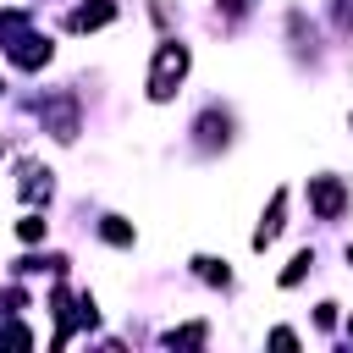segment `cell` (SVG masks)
I'll list each match as a JSON object with an SVG mask.
<instances>
[{
	"mask_svg": "<svg viewBox=\"0 0 353 353\" xmlns=\"http://www.w3.org/2000/svg\"><path fill=\"white\" fill-rule=\"evenodd\" d=\"M182 72H188V44H160L154 72H149V99H171L176 83H182Z\"/></svg>",
	"mask_w": 353,
	"mask_h": 353,
	"instance_id": "obj_1",
	"label": "cell"
},
{
	"mask_svg": "<svg viewBox=\"0 0 353 353\" xmlns=\"http://www.w3.org/2000/svg\"><path fill=\"white\" fill-rule=\"evenodd\" d=\"M309 199H314V210L331 221V215L342 210V199H347V193H342V182H331V176H314V182H309Z\"/></svg>",
	"mask_w": 353,
	"mask_h": 353,
	"instance_id": "obj_2",
	"label": "cell"
},
{
	"mask_svg": "<svg viewBox=\"0 0 353 353\" xmlns=\"http://www.w3.org/2000/svg\"><path fill=\"white\" fill-rule=\"evenodd\" d=\"M11 61H17V66H28V72H33V66H44V61H50V39L22 33V39L11 44Z\"/></svg>",
	"mask_w": 353,
	"mask_h": 353,
	"instance_id": "obj_3",
	"label": "cell"
},
{
	"mask_svg": "<svg viewBox=\"0 0 353 353\" xmlns=\"http://www.w3.org/2000/svg\"><path fill=\"white\" fill-rule=\"evenodd\" d=\"M110 17H116V6H110V0H94V6H77V11H72V28L88 33V28H105Z\"/></svg>",
	"mask_w": 353,
	"mask_h": 353,
	"instance_id": "obj_4",
	"label": "cell"
},
{
	"mask_svg": "<svg viewBox=\"0 0 353 353\" xmlns=\"http://www.w3.org/2000/svg\"><path fill=\"white\" fill-rule=\"evenodd\" d=\"M281 210H287V193H276V199H270V210H265V221H259V232H254V248L276 243V232H281Z\"/></svg>",
	"mask_w": 353,
	"mask_h": 353,
	"instance_id": "obj_5",
	"label": "cell"
},
{
	"mask_svg": "<svg viewBox=\"0 0 353 353\" xmlns=\"http://www.w3.org/2000/svg\"><path fill=\"white\" fill-rule=\"evenodd\" d=\"M309 265H314V254H298V259H292V265H287V270H281V287H298V281H303V270H309Z\"/></svg>",
	"mask_w": 353,
	"mask_h": 353,
	"instance_id": "obj_6",
	"label": "cell"
},
{
	"mask_svg": "<svg viewBox=\"0 0 353 353\" xmlns=\"http://www.w3.org/2000/svg\"><path fill=\"white\" fill-rule=\"evenodd\" d=\"M17 237H22V243H39V237H44V221H39V215H22V221H17Z\"/></svg>",
	"mask_w": 353,
	"mask_h": 353,
	"instance_id": "obj_7",
	"label": "cell"
},
{
	"mask_svg": "<svg viewBox=\"0 0 353 353\" xmlns=\"http://www.w3.org/2000/svg\"><path fill=\"white\" fill-rule=\"evenodd\" d=\"M193 342H204V325H182V331H171V347H193Z\"/></svg>",
	"mask_w": 353,
	"mask_h": 353,
	"instance_id": "obj_8",
	"label": "cell"
},
{
	"mask_svg": "<svg viewBox=\"0 0 353 353\" xmlns=\"http://www.w3.org/2000/svg\"><path fill=\"white\" fill-rule=\"evenodd\" d=\"M105 237H110V243H132V226H127V221H116V215H110V221H105Z\"/></svg>",
	"mask_w": 353,
	"mask_h": 353,
	"instance_id": "obj_9",
	"label": "cell"
},
{
	"mask_svg": "<svg viewBox=\"0 0 353 353\" xmlns=\"http://www.w3.org/2000/svg\"><path fill=\"white\" fill-rule=\"evenodd\" d=\"M193 265H199L204 281H221V287H226V265H215V259H193Z\"/></svg>",
	"mask_w": 353,
	"mask_h": 353,
	"instance_id": "obj_10",
	"label": "cell"
},
{
	"mask_svg": "<svg viewBox=\"0 0 353 353\" xmlns=\"http://www.w3.org/2000/svg\"><path fill=\"white\" fill-rule=\"evenodd\" d=\"M0 342H6V347H28V342H33V336H28V331H22V325H6V336H0Z\"/></svg>",
	"mask_w": 353,
	"mask_h": 353,
	"instance_id": "obj_11",
	"label": "cell"
},
{
	"mask_svg": "<svg viewBox=\"0 0 353 353\" xmlns=\"http://www.w3.org/2000/svg\"><path fill=\"white\" fill-rule=\"evenodd\" d=\"M347 259H353V254H347Z\"/></svg>",
	"mask_w": 353,
	"mask_h": 353,
	"instance_id": "obj_12",
	"label": "cell"
}]
</instances>
